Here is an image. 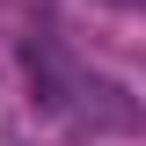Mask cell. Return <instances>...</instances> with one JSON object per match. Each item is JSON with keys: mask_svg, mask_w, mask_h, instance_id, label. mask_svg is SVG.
Here are the masks:
<instances>
[{"mask_svg": "<svg viewBox=\"0 0 146 146\" xmlns=\"http://www.w3.org/2000/svg\"><path fill=\"white\" fill-rule=\"evenodd\" d=\"M66 117H80L88 131H124V139H146V110L131 102L117 80H102V73H73Z\"/></svg>", "mask_w": 146, "mask_h": 146, "instance_id": "obj_1", "label": "cell"}, {"mask_svg": "<svg viewBox=\"0 0 146 146\" xmlns=\"http://www.w3.org/2000/svg\"><path fill=\"white\" fill-rule=\"evenodd\" d=\"M124 7H146V0H124Z\"/></svg>", "mask_w": 146, "mask_h": 146, "instance_id": "obj_2", "label": "cell"}]
</instances>
